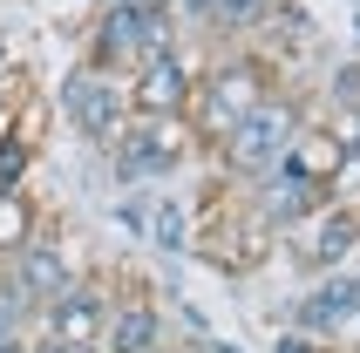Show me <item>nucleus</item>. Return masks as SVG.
Instances as JSON below:
<instances>
[{
  "instance_id": "obj_1",
  "label": "nucleus",
  "mask_w": 360,
  "mask_h": 353,
  "mask_svg": "<svg viewBox=\"0 0 360 353\" xmlns=\"http://www.w3.org/2000/svg\"><path fill=\"white\" fill-rule=\"evenodd\" d=\"M300 129H306V96L279 82V89H272V96H265L224 143H211V170H218V184L245 191V184L272 176L285 163V150L300 143Z\"/></svg>"
},
{
  "instance_id": "obj_2",
  "label": "nucleus",
  "mask_w": 360,
  "mask_h": 353,
  "mask_svg": "<svg viewBox=\"0 0 360 353\" xmlns=\"http://www.w3.org/2000/svg\"><path fill=\"white\" fill-rule=\"evenodd\" d=\"M272 89H279V68H272L265 55H252V48L218 55V61L198 75V96H191V116H184V122H191V136H198V150L224 143L265 96H272Z\"/></svg>"
},
{
  "instance_id": "obj_3",
  "label": "nucleus",
  "mask_w": 360,
  "mask_h": 353,
  "mask_svg": "<svg viewBox=\"0 0 360 353\" xmlns=\"http://www.w3.org/2000/svg\"><path fill=\"white\" fill-rule=\"evenodd\" d=\"M163 48H177V20L150 14L136 0H102L89 14V27H82V61L102 68V75H122V82L136 75L150 55H163Z\"/></svg>"
},
{
  "instance_id": "obj_4",
  "label": "nucleus",
  "mask_w": 360,
  "mask_h": 353,
  "mask_svg": "<svg viewBox=\"0 0 360 353\" xmlns=\"http://www.w3.org/2000/svg\"><path fill=\"white\" fill-rule=\"evenodd\" d=\"M109 170H116V184H129V191H143V184H170V176L184 170V163L198 157V136H191V122H163V116H129V129H122L109 150Z\"/></svg>"
},
{
  "instance_id": "obj_5",
  "label": "nucleus",
  "mask_w": 360,
  "mask_h": 353,
  "mask_svg": "<svg viewBox=\"0 0 360 353\" xmlns=\"http://www.w3.org/2000/svg\"><path fill=\"white\" fill-rule=\"evenodd\" d=\"M55 109H61V122H68L89 150H109V143L129 129V89H122V75H102V68H89V61H75V68L61 75Z\"/></svg>"
},
{
  "instance_id": "obj_6",
  "label": "nucleus",
  "mask_w": 360,
  "mask_h": 353,
  "mask_svg": "<svg viewBox=\"0 0 360 353\" xmlns=\"http://www.w3.org/2000/svg\"><path fill=\"white\" fill-rule=\"evenodd\" d=\"M102 326H109V278L102 272H75L34 313V333L61 340V347H102Z\"/></svg>"
},
{
  "instance_id": "obj_7",
  "label": "nucleus",
  "mask_w": 360,
  "mask_h": 353,
  "mask_svg": "<svg viewBox=\"0 0 360 353\" xmlns=\"http://www.w3.org/2000/svg\"><path fill=\"white\" fill-rule=\"evenodd\" d=\"M170 340V319H163L157 285L143 278H109V326H102V353H150Z\"/></svg>"
},
{
  "instance_id": "obj_8",
  "label": "nucleus",
  "mask_w": 360,
  "mask_h": 353,
  "mask_svg": "<svg viewBox=\"0 0 360 353\" xmlns=\"http://www.w3.org/2000/svg\"><path fill=\"white\" fill-rule=\"evenodd\" d=\"M129 89V116H163V122H184L191 116V96H198V61L177 48H163V55H150L136 68V75L122 82Z\"/></svg>"
},
{
  "instance_id": "obj_9",
  "label": "nucleus",
  "mask_w": 360,
  "mask_h": 353,
  "mask_svg": "<svg viewBox=\"0 0 360 353\" xmlns=\"http://www.w3.org/2000/svg\"><path fill=\"white\" fill-rule=\"evenodd\" d=\"M354 252H360V204H347V197H333L326 211H313L300 231H292V265H300L306 278L340 272Z\"/></svg>"
},
{
  "instance_id": "obj_10",
  "label": "nucleus",
  "mask_w": 360,
  "mask_h": 353,
  "mask_svg": "<svg viewBox=\"0 0 360 353\" xmlns=\"http://www.w3.org/2000/svg\"><path fill=\"white\" fill-rule=\"evenodd\" d=\"M75 272H82V265L68 258V245H55V238H48V224H41V231L27 238L14 258H0V285H7L27 313H41V306H48V299H55Z\"/></svg>"
},
{
  "instance_id": "obj_11",
  "label": "nucleus",
  "mask_w": 360,
  "mask_h": 353,
  "mask_svg": "<svg viewBox=\"0 0 360 353\" xmlns=\"http://www.w3.org/2000/svg\"><path fill=\"white\" fill-rule=\"evenodd\" d=\"M285 326H292V333H313V340H326V347H340V340L354 333V293H347V272H326V278H313V285H306V293L292 299Z\"/></svg>"
},
{
  "instance_id": "obj_12",
  "label": "nucleus",
  "mask_w": 360,
  "mask_h": 353,
  "mask_svg": "<svg viewBox=\"0 0 360 353\" xmlns=\"http://www.w3.org/2000/svg\"><path fill=\"white\" fill-rule=\"evenodd\" d=\"M300 7L292 0H204V34L218 41H252V34H272L279 20H292Z\"/></svg>"
},
{
  "instance_id": "obj_13",
  "label": "nucleus",
  "mask_w": 360,
  "mask_h": 353,
  "mask_svg": "<svg viewBox=\"0 0 360 353\" xmlns=\"http://www.w3.org/2000/svg\"><path fill=\"white\" fill-rule=\"evenodd\" d=\"M143 245L163 258H184L191 252V217H184L177 197H150V211H143Z\"/></svg>"
},
{
  "instance_id": "obj_14",
  "label": "nucleus",
  "mask_w": 360,
  "mask_h": 353,
  "mask_svg": "<svg viewBox=\"0 0 360 353\" xmlns=\"http://www.w3.org/2000/svg\"><path fill=\"white\" fill-rule=\"evenodd\" d=\"M34 231H41V204H34V191H0V258H14Z\"/></svg>"
},
{
  "instance_id": "obj_15",
  "label": "nucleus",
  "mask_w": 360,
  "mask_h": 353,
  "mask_svg": "<svg viewBox=\"0 0 360 353\" xmlns=\"http://www.w3.org/2000/svg\"><path fill=\"white\" fill-rule=\"evenodd\" d=\"M27 333H34V313H27V306L0 285V340H27Z\"/></svg>"
},
{
  "instance_id": "obj_16",
  "label": "nucleus",
  "mask_w": 360,
  "mask_h": 353,
  "mask_svg": "<svg viewBox=\"0 0 360 353\" xmlns=\"http://www.w3.org/2000/svg\"><path fill=\"white\" fill-rule=\"evenodd\" d=\"M20 96H34V89H27V75H20L14 61H7V75H0V122L14 116V102H20Z\"/></svg>"
},
{
  "instance_id": "obj_17",
  "label": "nucleus",
  "mask_w": 360,
  "mask_h": 353,
  "mask_svg": "<svg viewBox=\"0 0 360 353\" xmlns=\"http://www.w3.org/2000/svg\"><path fill=\"white\" fill-rule=\"evenodd\" d=\"M272 353H340V347H326V340H313V333H292V326H285V333L272 340Z\"/></svg>"
},
{
  "instance_id": "obj_18",
  "label": "nucleus",
  "mask_w": 360,
  "mask_h": 353,
  "mask_svg": "<svg viewBox=\"0 0 360 353\" xmlns=\"http://www.w3.org/2000/svg\"><path fill=\"white\" fill-rule=\"evenodd\" d=\"M347 293H354V333H360V272H347Z\"/></svg>"
},
{
  "instance_id": "obj_19",
  "label": "nucleus",
  "mask_w": 360,
  "mask_h": 353,
  "mask_svg": "<svg viewBox=\"0 0 360 353\" xmlns=\"http://www.w3.org/2000/svg\"><path fill=\"white\" fill-rule=\"evenodd\" d=\"M136 7H150V14H177V0H136Z\"/></svg>"
},
{
  "instance_id": "obj_20",
  "label": "nucleus",
  "mask_w": 360,
  "mask_h": 353,
  "mask_svg": "<svg viewBox=\"0 0 360 353\" xmlns=\"http://www.w3.org/2000/svg\"><path fill=\"white\" fill-rule=\"evenodd\" d=\"M27 340H34V333H27ZM27 340H0V353H27Z\"/></svg>"
},
{
  "instance_id": "obj_21",
  "label": "nucleus",
  "mask_w": 360,
  "mask_h": 353,
  "mask_svg": "<svg viewBox=\"0 0 360 353\" xmlns=\"http://www.w3.org/2000/svg\"><path fill=\"white\" fill-rule=\"evenodd\" d=\"M7 61H14V48H7V34H0V75H7Z\"/></svg>"
},
{
  "instance_id": "obj_22",
  "label": "nucleus",
  "mask_w": 360,
  "mask_h": 353,
  "mask_svg": "<svg viewBox=\"0 0 360 353\" xmlns=\"http://www.w3.org/2000/svg\"><path fill=\"white\" fill-rule=\"evenodd\" d=\"M150 353H184V347H177V340H163V347H150Z\"/></svg>"
}]
</instances>
